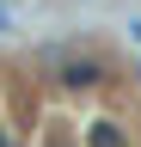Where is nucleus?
<instances>
[{
  "label": "nucleus",
  "mask_w": 141,
  "mask_h": 147,
  "mask_svg": "<svg viewBox=\"0 0 141 147\" xmlns=\"http://www.w3.org/2000/svg\"><path fill=\"white\" fill-rule=\"evenodd\" d=\"M129 43H135V49H141V18H135V25H129Z\"/></svg>",
  "instance_id": "4"
},
{
  "label": "nucleus",
  "mask_w": 141,
  "mask_h": 147,
  "mask_svg": "<svg viewBox=\"0 0 141 147\" xmlns=\"http://www.w3.org/2000/svg\"><path fill=\"white\" fill-rule=\"evenodd\" d=\"M37 61H43V74L61 92H92V86H111L117 80V61L104 49H61V43H49Z\"/></svg>",
  "instance_id": "1"
},
{
  "label": "nucleus",
  "mask_w": 141,
  "mask_h": 147,
  "mask_svg": "<svg viewBox=\"0 0 141 147\" xmlns=\"http://www.w3.org/2000/svg\"><path fill=\"white\" fill-rule=\"evenodd\" d=\"M0 147H12V129H6V123H0Z\"/></svg>",
  "instance_id": "5"
},
{
  "label": "nucleus",
  "mask_w": 141,
  "mask_h": 147,
  "mask_svg": "<svg viewBox=\"0 0 141 147\" xmlns=\"http://www.w3.org/2000/svg\"><path fill=\"white\" fill-rule=\"evenodd\" d=\"M0 31H12V12H6V0H0Z\"/></svg>",
  "instance_id": "3"
},
{
  "label": "nucleus",
  "mask_w": 141,
  "mask_h": 147,
  "mask_svg": "<svg viewBox=\"0 0 141 147\" xmlns=\"http://www.w3.org/2000/svg\"><path fill=\"white\" fill-rule=\"evenodd\" d=\"M80 147H129V129H123V123H111V117H98V123H86Z\"/></svg>",
  "instance_id": "2"
}]
</instances>
